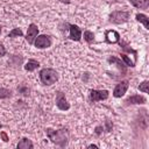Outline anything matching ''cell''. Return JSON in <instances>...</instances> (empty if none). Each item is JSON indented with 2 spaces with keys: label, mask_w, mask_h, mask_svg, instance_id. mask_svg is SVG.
Returning a JSON list of instances; mask_svg holds the SVG:
<instances>
[{
  "label": "cell",
  "mask_w": 149,
  "mask_h": 149,
  "mask_svg": "<svg viewBox=\"0 0 149 149\" xmlns=\"http://www.w3.org/2000/svg\"><path fill=\"white\" fill-rule=\"evenodd\" d=\"M146 98L144 97H142V95H140V94H134V95H130L127 100H126V102L127 104H146Z\"/></svg>",
  "instance_id": "obj_12"
},
{
  "label": "cell",
  "mask_w": 149,
  "mask_h": 149,
  "mask_svg": "<svg viewBox=\"0 0 149 149\" xmlns=\"http://www.w3.org/2000/svg\"><path fill=\"white\" fill-rule=\"evenodd\" d=\"M135 17H136V20H137L139 22H141V23L144 26V28H146V29H149V19H148V16H147V15L141 14V13H137Z\"/></svg>",
  "instance_id": "obj_16"
},
{
  "label": "cell",
  "mask_w": 149,
  "mask_h": 149,
  "mask_svg": "<svg viewBox=\"0 0 149 149\" xmlns=\"http://www.w3.org/2000/svg\"><path fill=\"white\" fill-rule=\"evenodd\" d=\"M56 106L61 111H68L70 108V104L68 102V100L65 98V94L62 91H58L57 94H56Z\"/></svg>",
  "instance_id": "obj_6"
},
{
  "label": "cell",
  "mask_w": 149,
  "mask_h": 149,
  "mask_svg": "<svg viewBox=\"0 0 149 149\" xmlns=\"http://www.w3.org/2000/svg\"><path fill=\"white\" fill-rule=\"evenodd\" d=\"M17 149H31L33 147H34V144H33V142L29 140V139H27V137H23L19 143H17Z\"/></svg>",
  "instance_id": "obj_14"
},
{
  "label": "cell",
  "mask_w": 149,
  "mask_h": 149,
  "mask_svg": "<svg viewBox=\"0 0 149 149\" xmlns=\"http://www.w3.org/2000/svg\"><path fill=\"white\" fill-rule=\"evenodd\" d=\"M130 16L129 12H125V10H114L109 15V22L115 23V24H121L128 21Z\"/></svg>",
  "instance_id": "obj_3"
},
{
  "label": "cell",
  "mask_w": 149,
  "mask_h": 149,
  "mask_svg": "<svg viewBox=\"0 0 149 149\" xmlns=\"http://www.w3.org/2000/svg\"><path fill=\"white\" fill-rule=\"evenodd\" d=\"M45 133H47L48 139L52 143H55L62 148H64L69 142V130L66 128H61L57 130H54L51 128H47Z\"/></svg>",
  "instance_id": "obj_1"
},
{
  "label": "cell",
  "mask_w": 149,
  "mask_h": 149,
  "mask_svg": "<svg viewBox=\"0 0 149 149\" xmlns=\"http://www.w3.org/2000/svg\"><path fill=\"white\" fill-rule=\"evenodd\" d=\"M34 44L38 49H45L51 45V38L48 35H38V36H36Z\"/></svg>",
  "instance_id": "obj_5"
},
{
  "label": "cell",
  "mask_w": 149,
  "mask_h": 149,
  "mask_svg": "<svg viewBox=\"0 0 149 149\" xmlns=\"http://www.w3.org/2000/svg\"><path fill=\"white\" fill-rule=\"evenodd\" d=\"M88 148H98V146L97 144H90Z\"/></svg>",
  "instance_id": "obj_26"
},
{
  "label": "cell",
  "mask_w": 149,
  "mask_h": 149,
  "mask_svg": "<svg viewBox=\"0 0 149 149\" xmlns=\"http://www.w3.org/2000/svg\"><path fill=\"white\" fill-rule=\"evenodd\" d=\"M105 40L107 43L114 44V43H119L120 42V34L116 30H106L105 31Z\"/></svg>",
  "instance_id": "obj_9"
},
{
  "label": "cell",
  "mask_w": 149,
  "mask_h": 149,
  "mask_svg": "<svg viewBox=\"0 0 149 149\" xmlns=\"http://www.w3.org/2000/svg\"><path fill=\"white\" fill-rule=\"evenodd\" d=\"M10 95H12L10 90L5 88V87H0V99H6V98H9Z\"/></svg>",
  "instance_id": "obj_19"
},
{
  "label": "cell",
  "mask_w": 149,
  "mask_h": 149,
  "mask_svg": "<svg viewBox=\"0 0 149 149\" xmlns=\"http://www.w3.org/2000/svg\"><path fill=\"white\" fill-rule=\"evenodd\" d=\"M84 40L87 42V43H92L94 42V34L90 30H85L84 31Z\"/></svg>",
  "instance_id": "obj_17"
},
{
  "label": "cell",
  "mask_w": 149,
  "mask_h": 149,
  "mask_svg": "<svg viewBox=\"0 0 149 149\" xmlns=\"http://www.w3.org/2000/svg\"><path fill=\"white\" fill-rule=\"evenodd\" d=\"M0 33H1V27H0Z\"/></svg>",
  "instance_id": "obj_27"
},
{
  "label": "cell",
  "mask_w": 149,
  "mask_h": 149,
  "mask_svg": "<svg viewBox=\"0 0 149 149\" xmlns=\"http://www.w3.org/2000/svg\"><path fill=\"white\" fill-rule=\"evenodd\" d=\"M37 34H38V28H37V26H36L35 23H30L29 27H28V29H27V35H26V40L28 41L29 44H33V43H34V41H35Z\"/></svg>",
  "instance_id": "obj_8"
},
{
  "label": "cell",
  "mask_w": 149,
  "mask_h": 149,
  "mask_svg": "<svg viewBox=\"0 0 149 149\" xmlns=\"http://www.w3.org/2000/svg\"><path fill=\"white\" fill-rule=\"evenodd\" d=\"M40 66V63L37 62V61H35V59H28V62L26 63V65H24V70L26 71H34V70H36L37 68Z\"/></svg>",
  "instance_id": "obj_15"
},
{
  "label": "cell",
  "mask_w": 149,
  "mask_h": 149,
  "mask_svg": "<svg viewBox=\"0 0 149 149\" xmlns=\"http://www.w3.org/2000/svg\"><path fill=\"white\" fill-rule=\"evenodd\" d=\"M23 35V33H22V30L20 29V28H14L13 30H10L9 33H8V37H10V38H13V37H19V36H22Z\"/></svg>",
  "instance_id": "obj_18"
},
{
  "label": "cell",
  "mask_w": 149,
  "mask_h": 149,
  "mask_svg": "<svg viewBox=\"0 0 149 149\" xmlns=\"http://www.w3.org/2000/svg\"><path fill=\"white\" fill-rule=\"evenodd\" d=\"M17 90L21 91L23 94H28V92H29V90H27V87H20V88L17 87Z\"/></svg>",
  "instance_id": "obj_24"
},
{
  "label": "cell",
  "mask_w": 149,
  "mask_h": 149,
  "mask_svg": "<svg viewBox=\"0 0 149 149\" xmlns=\"http://www.w3.org/2000/svg\"><path fill=\"white\" fill-rule=\"evenodd\" d=\"M40 79H41V83L43 85L50 86V85H52V84H55L57 81L58 74H57V72L54 69L45 68V69L41 70V72H40Z\"/></svg>",
  "instance_id": "obj_2"
},
{
  "label": "cell",
  "mask_w": 149,
  "mask_h": 149,
  "mask_svg": "<svg viewBox=\"0 0 149 149\" xmlns=\"http://www.w3.org/2000/svg\"><path fill=\"white\" fill-rule=\"evenodd\" d=\"M148 85H149L148 80H144V81H142V83L139 85V90L142 91V92H144V93H148V92H149V90H148Z\"/></svg>",
  "instance_id": "obj_21"
},
{
  "label": "cell",
  "mask_w": 149,
  "mask_h": 149,
  "mask_svg": "<svg viewBox=\"0 0 149 149\" xmlns=\"http://www.w3.org/2000/svg\"><path fill=\"white\" fill-rule=\"evenodd\" d=\"M108 62H109V63H112V64H115V65L121 70V72H122V73H126V64H125L120 58L112 56V57H109V58H108Z\"/></svg>",
  "instance_id": "obj_11"
},
{
  "label": "cell",
  "mask_w": 149,
  "mask_h": 149,
  "mask_svg": "<svg viewBox=\"0 0 149 149\" xmlns=\"http://www.w3.org/2000/svg\"><path fill=\"white\" fill-rule=\"evenodd\" d=\"M6 55V49H5V47L0 43V57H2V56H5Z\"/></svg>",
  "instance_id": "obj_23"
},
{
  "label": "cell",
  "mask_w": 149,
  "mask_h": 149,
  "mask_svg": "<svg viewBox=\"0 0 149 149\" xmlns=\"http://www.w3.org/2000/svg\"><path fill=\"white\" fill-rule=\"evenodd\" d=\"M121 58H122V61H123V63L126 64V66H135V63L133 62V61H130V58L126 55V54H121Z\"/></svg>",
  "instance_id": "obj_20"
},
{
  "label": "cell",
  "mask_w": 149,
  "mask_h": 149,
  "mask_svg": "<svg viewBox=\"0 0 149 149\" xmlns=\"http://www.w3.org/2000/svg\"><path fill=\"white\" fill-rule=\"evenodd\" d=\"M0 136L2 137V140H3L5 142H8V140H9V139H8V135H7V133H6V132H1V133H0Z\"/></svg>",
  "instance_id": "obj_22"
},
{
  "label": "cell",
  "mask_w": 149,
  "mask_h": 149,
  "mask_svg": "<svg viewBox=\"0 0 149 149\" xmlns=\"http://www.w3.org/2000/svg\"><path fill=\"white\" fill-rule=\"evenodd\" d=\"M69 30H70V40L72 41H79L81 37V30L78 26L76 24H69Z\"/></svg>",
  "instance_id": "obj_10"
},
{
  "label": "cell",
  "mask_w": 149,
  "mask_h": 149,
  "mask_svg": "<svg viewBox=\"0 0 149 149\" xmlns=\"http://www.w3.org/2000/svg\"><path fill=\"white\" fill-rule=\"evenodd\" d=\"M101 129H104V127H102V126H98V127L95 128V134H98V135H99V134L102 132Z\"/></svg>",
  "instance_id": "obj_25"
},
{
  "label": "cell",
  "mask_w": 149,
  "mask_h": 149,
  "mask_svg": "<svg viewBox=\"0 0 149 149\" xmlns=\"http://www.w3.org/2000/svg\"><path fill=\"white\" fill-rule=\"evenodd\" d=\"M107 98H108V91L107 90H91L90 91V100L92 102L105 100Z\"/></svg>",
  "instance_id": "obj_4"
},
{
  "label": "cell",
  "mask_w": 149,
  "mask_h": 149,
  "mask_svg": "<svg viewBox=\"0 0 149 149\" xmlns=\"http://www.w3.org/2000/svg\"><path fill=\"white\" fill-rule=\"evenodd\" d=\"M129 2L140 9H147L149 7V1L148 0H129Z\"/></svg>",
  "instance_id": "obj_13"
},
{
  "label": "cell",
  "mask_w": 149,
  "mask_h": 149,
  "mask_svg": "<svg viewBox=\"0 0 149 149\" xmlns=\"http://www.w3.org/2000/svg\"><path fill=\"white\" fill-rule=\"evenodd\" d=\"M128 86H129V83L128 80H122L120 81L113 90V95L115 98H121L122 95H125V93L127 92L128 90Z\"/></svg>",
  "instance_id": "obj_7"
}]
</instances>
